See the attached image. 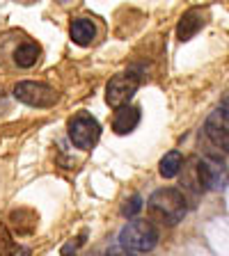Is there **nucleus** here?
<instances>
[{"instance_id":"9d476101","label":"nucleus","mask_w":229,"mask_h":256,"mask_svg":"<svg viewBox=\"0 0 229 256\" xmlns=\"http://www.w3.org/2000/svg\"><path fill=\"white\" fill-rule=\"evenodd\" d=\"M69 37L78 46H92L99 37V28L92 18H74L69 26Z\"/></svg>"},{"instance_id":"2eb2a0df","label":"nucleus","mask_w":229,"mask_h":256,"mask_svg":"<svg viewBox=\"0 0 229 256\" xmlns=\"http://www.w3.org/2000/svg\"><path fill=\"white\" fill-rule=\"evenodd\" d=\"M106 256H135L133 252H128V250H124V247H119V245H112L110 250L106 252Z\"/></svg>"},{"instance_id":"f8f14e48","label":"nucleus","mask_w":229,"mask_h":256,"mask_svg":"<svg viewBox=\"0 0 229 256\" xmlns=\"http://www.w3.org/2000/svg\"><path fill=\"white\" fill-rule=\"evenodd\" d=\"M181 167H183L181 151H170V154L163 156V160H160V165H158V172L163 178H174V176L181 172Z\"/></svg>"},{"instance_id":"f257e3e1","label":"nucleus","mask_w":229,"mask_h":256,"mask_svg":"<svg viewBox=\"0 0 229 256\" xmlns=\"http://www.w3.org/2000/svg\"><path fill=\"white\" fill-rule=\"evenodd\" d=\"M147 208H149V213L154 220L174 226L186 215V197L176 188H160V190H156L149 197Z\"/></svg>"},{"instance_id":"4468645a","label":"nucleus","mask_w":229,"mask_h":256,"mask_svg":"<svg viewBox=\"0 0 229 256\" xmlns=\"http://www.w3.org/2000/svg\"><path fill=\"white\" fill-rule=\"evenodd\" d=\"M140 210H142V197H140V194H133V197L128 199V202L124 204V208H122V213L126 215V218H135Z\"/></svg>"},{"instance_id":"20e7f679","label":"nucleus","mask_w":229,"mask_h":256,"mask_svg":"<svg viewBox=\"0 0 229 256\" xmlns=\"http://www.w3.org/2000/svg\"><path fill=\"white\" fill-rule=\"evenodd\" d=\"M67 130H69V140L76 149L90 151L96 146L99 138H101V126L92 117L90 112H78L69 119L67 124Z\"/></svg>"},{"instance_id":"ddd939ff","label":"nucleus","mask_w":229,"mask_h":256,"mask_svg":"<svg viewBox=\"0 0 229 256\" xmlns=\"http://www.w3.org/2000/svg\"><path fill=\"white\" fill-rule=\"evenodd\" d=\"M0 256H28V250L16 245L5 226H0Z\"/></svg>"},{"instance_id":"f03ea898","label":"nucleus","mask_w":229,"mask_h":256,"mask_svg":"<svg viewBox=\"0 0 229 256\" xmlns=\"http://www.w3.org/2000/svg\"><path fill=\"white\" fill-rule=\"evenodd\" d=\"M158 245V229L151 220L135 218L119 231V247L128 252H151Z\"/></svg>"},{"instance_id":"1a4fd4ad","label":"nucleus","mask_w":229,"mask_h":256,"mask_svg":"<svg viewBox=\"0 0 229 256\" xmlns=\"http://www.w3.org/2000/svg\"><path fill=\"white\" fill-rule=\"evenodd\" d=\"M204 26H206V12L199 7H190L176 26V37H179V42H190Z\"/></svg>"},{"instance_id":"0eeeda50","label":"nucleus","mask_w":229,"mask_h":256,"mask_svg":"<svg viewBox=\"0 0 229 256\" xmlns=\"http://www.w3.org/2000/svg\"><path fill=\"white\" fill-rule=\"evenodd\" d=\"M224 176H227V167L224 160L215 158H204L197 165V178L202 190H218L224 186Z\"/></svg>"},{"instance_id":"39448f33","label":"nucleus","mask_w":229,"mask_h":256,"mask_svg":"<svg viewBox=\"0 0 229 256\" xmlns=\"http://www.w3.org/2000/svg\"><path fill=\"white\" fill-rule=\"evenodd\" d=\"M14 96L21 103L32 108H51L60 101V94L55 87L46 82H35V80H23L14 87Z\"/></svg>"},{"instance_id":"6e6552de","label":"nucleus","mask_w":229,"mask_h":256,"mask_svg":"<svg viewBox=\"0 0 229 256\" xmlns=\"http://www.w3.org/2000/svg\"><path fill=\"white\" fill-rule=\"evenodd\" d=\"M204 135L211 140L213 146L222 149V154L227 151V106H222L220 110H215L204 124Z\"/></svg>"},{"instance_id":"7ed1b4c3","label":"nucleus","mask_w":229,"mask_h":256,"mask_svg":"<svg viewBox=\"0 0 229 256\" xmlns=\"http://www.w3.org/2000/svg\"><path fill=\"white\" fill-rule=\"evenodd\" d=\"M5 37L12 44L7 46V50H0V60H12V64L16 69H32V66H37V62L42 60V46L37 42H32L23 32H10Z\"/></svg>"},{"instance_id":"423d86ee","label":"nucleus","mask_w":229,"mask_h":256,"mask_svg":"<svg viewBox=\"0 0 229 256\" xmlns=\"http://www.w3.org/2000/svg\"><path fill=\"white\" fill-rule=\"evenodd\" d=\"M140 87V76L133 71H126V74H117L115 78H110V82L106 85V101L108 106H112L115 110L122 106H128L131 98L135 96Z\"/></svg>"},{"instance_id":"9b49d317","label":"nucleus","mask_w":229,"mask_h":256,"mask_svg":"<svg viewBox=\"0 0 229 256\" xmlns=\"http://www.w3.org/2000/svg\"><path fill=\"white\" fill-rule=\"evenodd\" d=\"M138 124H140V108L128 103V106L117 108L115 117H112V130L117 135H128L138 128Z\"/></svg>"}]
</instances>
